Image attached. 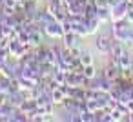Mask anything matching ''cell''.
I'll return each instance as SVG.
<instances>
[{
  "instance_id": "cell-1",
  "label": "cell",
  "mask_w": 133,
  "mask_h": 122,
  "mask_svg": "<svg viewBox=\"0 0 133 122\" xmlns=\"http://www.w3.org/2000/svg\"><path fill=\"white\" fill-rule=\"evenodd\" d=\"M131 24L122 18V20H113V28H111V33H113V38L115 40H120L124 44H128V38H129V33H131Z\"/></svg>"
},
{
  "instance_id": "cell-2",
  "label": "cell",
  "mask_w": 133,
  "mask_h": 122,
  "mask_svg": "<svg viewBox=\"0 0 133 122\" xmlns=\"http://www.w3.org/2000/svg\"><path fill=\"white\" fill-rule=\"evenodd\" d=\"M44 35L49 37V38H62V35H64L62 24L58 20H51L49 24L44 26Z\"/></svg>"
},
{
  "instance_id": "cell-3",
  "label": "cell",
  "mask_w": 133,
  "mask_h": 122,
  "mask_svg": "<svg viewBox=\"0 0 133 122\" xmlns=\"http://www.w3.org/2000/svg\"><path fill=\"white\" fill-rule=\"evenodd\" d=\"M128 8H129V6H128L126 0H122V2L111 6V20H122V18H126Z\"/></svg>"
},
{
  "instance_id": "cell-4",
  "label": "cell",
  "mask_w": 133,
  "mask_h": 122,
  "mask_svg": "<svg viewBox=\"0 0 133 122\" xmlns=\"http://www.w3.org/2000/svg\"><path fill=\"white\" fill-rule=\"evenodd\" d=\"M111 40H113V37H108V35H97V38H95V46H97V49H98L100 53L108 55V53H109Z\"/></svg>"
},
{
  "instance_id": "cell-5",
  "label": "cell",
  "mask_w": 133,
  "mask_h": 122,
  "mask_svg": "<svg viewBox=\"0 0 133 122\" xmlns=\"http://www.w3.org/2000/svg\"><path fill=\"white\" fill-rule=\"evenodd\" d=\"M78 38H80V37H78L75 31H68V33L62 35V46L68 48V49H71V48L78 46Z\"/></svg>"
},
{
  "instance_id": "cell-6",
  "label": "cell",
  "mask_w": 133,
  "mask_h": 122,
  "mask_svg": "<svg viewBox=\"0 0 133 122\" xmlns=\"http://www.w3.org/2000/svg\"><path fill=\"white\" fill-rule=\"evenodd\" d=\"M120 73H122V71H120V67H118V66L108 64V66L104 67V71H102L100 75H102V77H106L108 80H117V78L120 77Z\"/></svg>"
},
{
  "instance_id": "cell-7",
  "label": "cell",
  "mask_w": 133,
  "mask_h": 122,
  "mask_svg": "<svg viewBox=\"0 0 133 122\" xmlns=\"http://www.w3.org/2000/svg\"><path fill=\"white\" fill-rule=\"evenodd\" d=\"M49 95H51V102H53L55 106H62V102L66 100V95H64V91L60 89V86L53 87Z\"/></svg>"
},
{
  "instance_id": "cell-8",
  "label": "cell",
  "mask_w": 133,
  "mask_h": 122,
  "mask_svg": "<svg viewBox=\"0 0 133 122\" xmlns=\"http://www.w3.org/2000/svg\"><path fill=\"white\" fill-rule=\"evenodd\" d=\"M118 66H120V71H122V69H129V67H133V58H131V55H129L128 49L118 57Z\"/></svg>"
},
{
  "instance_id": "cell-9",
  "label": "cell",
  "mask_w": 133,
  "mask_h": 122,
  "mask_svg": "<svg viewBox=\"0 0 133 122\" xmlns=\"http://www.w3.org/2000/svg\"><path fill=\"white\" fill-rule=\"evenodd\" d=\"M98 26H100V20L97 17H91V18H86V29H88V35H95L98 31Z\"/></svg>"
},
{
  "instance_id": "cell-10",
  "label": "cell",
  "mask_w": 133,
  "mask_h": 122,
  "mask_svg": "<svg viewBox=\"0 0 133 122\" xmlns=\"http://www.w3.org/2000/svg\"><path fill=\"white\" fill-rule=\"evenodd\" d=\"M97 18L100 20V24L111 20V8H97Z\"/></svg>"
},
{
  "instance_id": "cell-11",
  "label": "cell",
  "mask_w": 133,
  "mask_h": 122,
  "mask_svg": "<svg viewBox=\"0 0 133 122\" xmlns=\"http://www.w3.org/2000/svg\"><path fill=\"white\" fill-rule=\"evenodd\" d=\"M78 60H80V64H82V67H84V66H88V64H93V55H91L89 51H82L80 57H78Z\"/></svg>"
},
{
  "instance_id": "cell-12",
  "label": "cell",
  "mask_w": 133,
  "mask_h": 122,
  "mask_svg": "<svg viewBox=\"0 0 133 122\" xmlns=\"http://www.w3.org/2000/svg\"><path fill=\"white\" fill-rule=\"evenodd\" d=\"M82 73H84V77H88V78H93V77H97V69H95V66H93V64H88V66H84V67H82Z\"/></svg>"
},
{
  "instance_id": "cell-13",
  "label": "cell",
  "mask_w": 133,
  "mask_h": 122,
  "mask_svg": "<svg viewBox=\"0 0 133 122\" xmlns=\"http://www.w3.org/2000/svg\"><path fill=\"white\" fill-rule=\"evenodd\" d=\"M69 51H71V55H73L75 58H78V57H80V53H82V49H80L78 46H75V48H71Z\"/></svg>"
},
{
  "instance_id": "cell-14",
  "label": "cell",
  "mask_w": 133,
  "mask_h": 122,
  "mask_svg": "<svg viewBox=\"0 0 133 122\" xmlns=\"http://www.w3.org/2000/svg\"><path fill=\"white\" fill-rule=\"evenodd\" d=\"M126 20H128L129 24H133V6H129V8H128V15H126Z\"/></svg>"
},
{
  "instance_id": "cell-15",
  "label": "cell",
  "mask_w": 133,
  "mask_h": 122,
  "mask_svg": "<svg viewBox=\"0 0 133 122\" xmlns=\"http://www.w3.org/2000/svg\"><path fill=\"white\" fill-rule=\"evenodd\" d=\"M126 46L133 48V29H131V33H129V38H128V44H126Z\"/></svg>"
},
{
  "instance_id": "cell-16",
  "label": "cell",
  "mask_w": 133,
  "mask_h": 122,
  "mask_svg": "<svg viewBox=\"0 0 133 122\" xmlns=\"http://www.w3.org/2000/svg\"><path fill=\"white\" fill-rule=\"evenodd\" d=\"M6 60H8V58H4V57H0V69H2V67L6 66Z\"/></svg>"
},
{
  "instance_id": "cell-17",
  "label": "cell",
  "mask_w": 133,
  "mask_h": 122,
  "mask_svg": "<svg viewBox=\"0 0 133 122\" xmlns=\"http://www.w3.org/2000/svg\"><path fill=\"white\" fill-rule=\"evenodd\" d=\"M17 2H18V4H24V2H26V0H17Z\"/></svg>"
},
{
  "instance_id": "cell-18",
  "label": "cell",
  "mask_w": 133,
  "mask_h": 122,
  "mask_svg": "<svg viewBox=\"0 0 133 122\" xmlns=\"http://www.w3.org/2000/svg\"><path fill=\"white\" fill-rule=\"evenodd\" d=\"M0 77H2V73H0Z\"/></svg>"
}]
</instances>
